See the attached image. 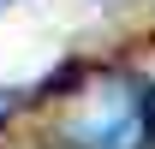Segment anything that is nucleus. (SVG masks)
<instances>
[{"mask_svg":"<svg viewBox=\"0 0 155 149\" xmlns=\"http://www.w3.org/2000/svg\"><path fill=\"white\" fill-rule=\"evenodd\" d=\"M66 137L78 149H149V137H155L149 90L125 72L96 78L90 90H78L72 113H66Z\"/></svg>","mask_w":155,"mask_h":149,"instance_id":"nucleus-1","label":"nucleus"},{"mask_svg":"<svg viewBox=\"0 0 155 149\" xmlns=\"http://www.w3.org/2000/svg\"><path fill=\"white\" fill-rule=\"evenodd\" d=\"M6 113H12V90H0V119H6Z\"/></svg>","mask_w":155,"mask_h":149,"instance_id":"nucleus-2","label":"nucleus"},{"mask_svg":"<svg viewBox=\"0 0 155 149\" xmlns=\"http://www.w3.org/2000/svg\"><path fill=\"white\" fill-rule=\"evenodd\" d=\"M0 6H12V0H0Z\"/></svg>","mask_w":155,"mask_h":149,"instance_id":"nucleus-3","label":"nucleus"}]
</instances>
